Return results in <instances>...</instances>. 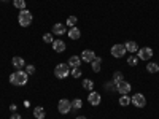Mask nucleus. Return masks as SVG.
<instances>
[{"mask_svg":"<svg viewBox=\"0 0 159 119\" xmlns=\"http://www.w3.org/2000/svg\"><path fill=\"white\" fill-rule=\"evenodd\" d=\"M13 5L18 10H25V0H13Z\"/></svg>","mask_w":159,"mask_h":119,"instance_id":"b1692460","label":"nucleus"},{"mask_svg":"<svg viewBox=\"0 0 159 119\" xmlns=\"http://www.w3.org/2000/svg\"><path fill=\"white\" fill-rule=\"evenodd\" d=\"M130 103L134 105V107H137V108H143L145 105H147V99H145V95L143 94H134L130 97Z\"/></svg>","mask_w":159,"mask_h":119,"instance_id":"423d86ee","label":"nucleus"},{"mask_svg":"<svg viewBox=\"0 0 159 119\" xmlns=\"http://www.w3.org/2000/svg\"><path fill=\"white\" fill-rule=\"evenodd\" d=\"M83 89H86L88 92H92L94 90V81L92 79H89V78H86V79H83Z\"/></svg>","mask_w":159,"mask_h":119,"instance_id":"6ab92c4d","label":"nucleus"},{"mask_svg":"<svg viewBox=\"0 0 159 119\" xmlns=\"http://www.w3.org/2000/svg\"><path fill=\"white\" fill-rule=\"evenodd\" d=\"M43 42L48 43V45H52V42H54V37H52V33H45V35H43Z\"/></svg>","mask_w":159,"mask_h":119,"instance_id":"a878e982","label":"nucleus"},{"mask_svg":"<svg viewBox=\"0 0 159 119\" xmlns=\"http://www.w3.org/2000/svg\"><path fill=\"white\" fill-rule=\"evenodd\" d=\"M107 90H116V84L113 83V81H110V83H105V86H103Z\"/></svg>","mask_w":159,"mask_h":119,"instance_id":"c756f323","label":"nucleus"},{"mask_svg":"<svg viewBox=\"0 0 159 119\" xmlns=\"http://www.w3.org/2000/svg\"><path fill=\"white\" fill-rule=\"evenodd\" d=\"M75 119H88L86 116H78V117H75Z\"/></svg>","mask_w":159,"mask_h":119,"instance_id":"473e14b6","label":"nucleus"},{"mask_svg":"<svg viewBox=\"0 0 159 119\" xmlns=\"http://www.w3.org/2000/svg\"><path fill=\"white\" fill-rule=\"evenodd\" d=\"M124 46H126V51H129L130 54H132V52H137V51H139V45H137L135 42H130V40L124 43Z\"/></svg>","mask_w":159,"mask_h":119,"instance_id":"f3484780","label":"nucleus"},{"mask_svg":"<svg viewBox=\"0 0 159 119\" xmlns=\"http://www.w3.org/2000/svg\"><path fill=\"white\" fill-rule=\"evenodd\" d=\"M137 57L142 59V60H150V59L153 57V49L148 48V46L139 48V51H137Z\"/></svg>","mask_w":159,"mask_h":119,"instance_id":"0eeeda50","label":"nucleus"},{"mask_svg":"<svg viewBox=\"0 0 159 119\" xmlns=\"http://www.w3.org/2000/svg\"><path fill=\"white\" fill-rule=\"evenodd\" d=\"M110 52H111V56H113V57L119 59V57H124V54H126L127 51H126V46H124V45L116 43V45H113V46H111Z\"/></svg>","mask_w":159,"mask_h":119,"instance_id":"39448f33","label":"nucleus"},{"mask_svg":"<svg viewBox=\"0 0 159 119\" xmlns=\"http://www.w3.org/2000/svg\"><path fill=\"white\" fill-rule=\"evenodd\" d=\"M2 2H8V0H2Z\"/></svg>","mask_w":159,"mask_h":119,"instance_id":"72a5a7b5","label":"nucleus"},{"mask_svg":"<svg viewBox=\"0 0 159 119\" xmlns=\"http://www.w3.org/2000/svg\"><path fill=\"white\" fill-rule=\"evenodd\" d=\"M8 81H10L11 86H18V87H21V86H25V84H27V81H29V75L25 73V70H16L15 73H11V75H10Z\"/></svg>","mask_w":159,"mask_h":119,"instance_id":"f257e3e1","label":"nucleus"},{"mask_svg":"<svg viewBox=\"0 0 159 119\" xmlns=\"http://www.w3.org/2000/svg\"><path fill=\"white\" fill-rule=\"evenodd\" d=\"M70 75H72L73 78H80V76L83 75V72H81V68H80V67H76V68H72V70H70Z\"/></svg>","mask_w":159,"mask_h":119,"instance_id":"bb28decb","label":"nucleus"},{"mask_svg":"<svg viewBox=\"0 0 159 119\" xmlns=\"http://www.w3.org/2000/svg\"><path fill=\"white\" fill-rule=\"evenodd\" d=\"M100 100H102V97H100L99 92H96V90L89 92V95H88V102H89L91 107H99V105H100Z\"/></svg>","mask_w":159,"mask_h":119,"instance_id":"6e6552de","label":"nucleus"},{"mask_svg":"<svg viewBox=\"0 0 159 119\" xmlns=\"http://www.w3.org/2000/svg\"><path fill=\"white\" fill-rule=\"evenodd\" d=\"M147 72H148V73H157V72H159V65H157L156 62H148Z\"/></svg>","mask_w":159,"mask_h":119,"instance_id":"aec40b11","label":"nucleus"},{"mask_svg":"<svg viewBox=\"0 0 159 119\" xmlns=\"http://www.w3.org/2000/svg\"><path fill=\"white\" fill-rule=\"evenodd\" d=\"M11 64H13V67H15L16 70H22V68L25 67V60H24L22 57H19V56H15V57H13Z\"/></svg>","mask_w":159,"mask_h":119,"instance_id":"f8f14e48","label":"nucleus"},{"mask_svg":"<svg viewBox=\"0 0 159 119\" xmlns=\"http://www.w3.org/2000/svg\"><path fill=\"white\" fill-rule=\"evenodd\" d=\"M70 70L72 68L69 67V64H57L56 68H54V76L57 79H64L70 75Z\"/></svg>","mask_w":159,"mask_h":119,"instance_id":"7ed1b4c3","label":"nucleus"},{"mask_svg":"<svg viewBox=\"0 0 159 119\" xmlns=\"http://www.w3.org/2000/svg\"><path fill=\"white\" fill-rule=\"evenodd\" d=\"M83 108V100L81 99H73L72 100V110H81Z\"/></svg>","mask_w":159,"mask_h":119,"instance_id":"4be33fe9","label":"nucleus"},{"mask_svg":"<svg viewBox=\"0 0 159 119\" xmlns=\"http://www.w3.org/2000/svg\"><path fill=\"white\" fill-rule=\"evenodd\" d=\"M67 35H69V38H70V40H78L80 37H81V32H80V29H78V27H72V29L67 32Z\"/></svg>","mask_w":159,"mask_h":119,"instance_id":"a211bd4d","label":"nucleus"},{"mask_svg":"<svg viewBox=\"0 0 159 119\" xmlns=\"http://www.w3.org/2000/svg\"><path fill=\"white\" fill-rule=\"evenodd\" d=\"M57 111L61 114H67L72 111V102L67 100V99H61L59 103H57Z\"/></svg>","mask_w":159,"mask_h":119,"instance_id":"20e7f679","label":"nucleus"},{"mask_svg":"<svg viewBox=\"0 0 159 119\" xmlns=\"http://www.w3.org/2000/svg\"><path fill=\"white\" fill-rule=\"evenodd\" d=\"M67 32V25L62 24V22H56L52 25V35H65Z\"/></svg>","mask_w":159,"mask_h":119,"instance_id":"9b49d317","label":"nucleus"},{"mask_svg":"<svg viewBox=\"0 0 159 119\" xmlns=\"http://www.w3.org/2000/svg\"><path fill=\"white\" fill-rule=\"evenodd\" d=\"M119 105H121V107H127V105H130V97L127 94L121 95L119 97Z\"/></svg>","mask_w":159,"mask_h":119,"instance_id":"5701e85b","label":"nucleus"},{"mask_svg":"<svg viewBox=\"0 0 159 119\" xmlns=\"http://www.w3.org/2000/svg\"><path fill=\"white\" fill-rule=\"evenodd\" d=\"M130 89H132V86H130V83H127V81H121V83H118V84H116V92H118L119 95L129 94Z\"/></svg>","mask_w":159,"mask_h":119,"instance_id":"1a4fd4ad","label":"nucleus"},{"mask_svg":"<svg viewBox=\"0 0 159 119\" xmlns=\"http://www.w3.org/2000/svg\"><path fill=\"white\" fill-rule=\"evenodd\" d=\"M25 73H27V75H34L35 73V65H32V64L25 65Z\"/></svg>","mask_w":159,"mask_h":119,"instance_id":"c85d7f7f","label":"nucleus"},{"mask_svg":"<svg viewBox=\"0 0 159 119\" xmlns=\"http://www.w3.org/2000/svg\"><path fill=\"white\" fill-rule=\"evenodd\" d=\"M76 16H69L67 18V25H69V27H75V24H76Z\"/></svg>","mask_w":159,"mask_h":119,"instance_id":"cd10ccee","label":"nucleus"},{"mask_svg":"<svg viewBox=\"0 0 159 119\" xmlns=\"http://www.w3.org/2000/svg\"><path fill=\"white\" fill-rule=\"evenodd\" d=\"M34 21V16L29 10H19V15H18V22L21 27H29Z\"/></svg>","mask_w":159,"mask_h":119,"instance_id":"f03ea898","label":"nucleus"},{"mask_svg":"<svg viewBox=\"0 0 159 119\" xmlns=\"http://www.w3.org/2000/svg\"><path fill=\"white\" fill-rule=\"evenodd\" d=\"M10 119H22V116H21V114H18V113H13V114L10 116Z\"/></svg>","mask_w":159,"mask_h":119,"instance_id":"7c9ffc66","label":"nucleus"},{"mask_svg":"<svg viewBox=\"0 0 159 119\" xmlns=\"http://www.w3.org/2000/svg\"><path fill=\"white\" fill-rule=\"evenodd\" d=\"M34 116H35V119H45V116H46L45 108L43 107H35L34 108Z\"/></svg>","mask_w":159,"mask_h":119,"instance_id":"dca6fc26","label":"nucleus"},{"mask_svg":"<svg viewBox=\"0 0 159 119\" xmlns=\"http://www.w3.org/2000/svg\"><path fill=\"white\" fill-rule=\"evenodd\" d=\"M111 81H113L115 84H118V83L124 81V75H123L121 72H115V73H113V79H111Z\"/></svg>","mask_w":159,"mask_h":119,"instance_id":"412c9836","label":"nucleus"},{"mask_svg":"<svg viewBox=\"0 0 159 119\" xmlns=\"http://www.w3.org/2000/svg\"><path fill=\"white\" fill-rule=\"evenodd\" d=\"M137 64H139V57H135V56H129L127 57V65L129 67H135Z\"/></svg>","mask_w":159,"mask_h":119,"instance_id":"393cba45","label":"nucleus"},{"mask_svg":"<svg viewBox=\"0 0 159 119\" xmlns=\"http://www.w3.org/2000/svg\"><path fill=\"white\" fill-rule=\"evenodd\" d=\"M81 62H83V60H81V57H80V56H72L67 64H69L70 68H76V67H80V65H81Z\"/></svg>","mask_w":159,"mask_h":119,"instance_id":"4468645a","label":"nucleus"},{"mask_svg":"<svg viewBox=\"0 0 159 119\" xmlns=\"http://www.w3.org/2000/svg\"><path fill=\"white\" fill-rule=\"evenodd\" d=\"M65 43H64V40H54L52 42V49H54V52H64L65 51Z\"/></svg>","mask_w":159,"mask_h":119,"instance_id":"ddd939ff","label":"nucleus"},{"mask_svg":"<svg viewBox=\"0 0 159 119\" xmlns=\"http://www.w3.org/2000/svg\"><path fill=\"white\" fill-rule=\"evenodd\" d=\"M94 59H96V52L92 51V49H84V51L81 52V60H83V62L91 64Z\"/></svg>","mask_w":159,"mask_h":119,"instance_id":"9d476101","label":"nucleus"},{"mask_svg":"<svg viewBox=\"0 0 159 119\" xmlns=\"http://www.w3.org/2000/svg\"><path fill=\"white\" fill-rule=\"evenodd\" d=\"M91 68H92V72H100V68H102V57H99V56H96V59L91 62Z\"/></svg>","mask_w":159,"mask_h":119,"instance_id":"2eb2a0df","label":"nucleus"},{"mask_svg":"<svg viewBox=\"0 0 159 119\" xmlns=\"http://www.w3.org/2000/svg\"><path fill=\"white\" fill-rule=\"evenodd\" d=\"M10 110L16 113V105H15V103H13V105H10Z\"/></svg>","mask_w":159,"mask_h":119,"instance_id":"2f4dec72","label":"nucleus"}]
</instances>
